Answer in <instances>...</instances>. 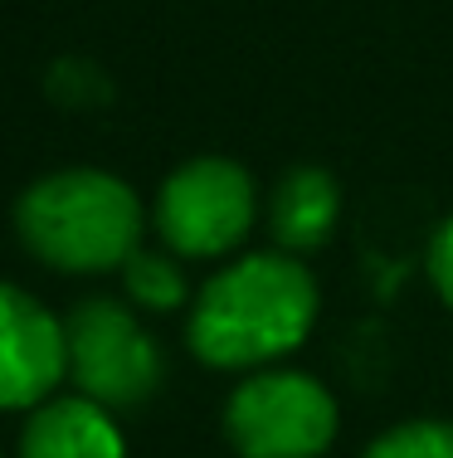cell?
Wrapping results in <instances>:
<instances>
[{"label":"cell","mask_w":453,"mask_h":458,"mask_svg":"<svg viewBox=\"0 0 453 458\" xmlns=\"http://www.w3.org/2000/svg\"><path fill=\"white\" fill-rule=\"evenodd\" d=\"M69 336V376L79 395L103 410H137L166 380V356L132 308L113 298H88L63 322Z\"/></svg>","instance_id":"obj_5"},{"label":"cell","mask_w":453,"mask_h":458,"mask_svg":"<svg viewBox=\"0 0 453 458\" xmlns=\"http://www.w3.org/2000/svg\"><path fill=\"white\" fill-rule=\"evenodd\" d=\"M224 444L234 458H322L341 434V405L312 370H249L224 400Z\"/></svg>","instance_id":"obj_3"},{"label":"cell","mask_w":453,"mask_h":458,"mask_svg":"<svg viewBox=\"0 0 453 458\" xmlns=\"http://www.w3.org/2000/svg\"><path fill=\"white\" fill-rule=\"evenodd\" d=\"M424 278L429 288L439 293V302L453 308V215L429 234V249H424Z\"/></svg>","instance_id":"obj_11"},{"label":"cell","mask_w":453,"mask_h":458,"mask_svg":"<svg viewBox=\"0 0 453 458\" xmlns=\"http://www.w3.org/2000/svg\"><path fill=\"white\" fill-rule=\"evenodd\" d=\"M142 200L122 176L93 166L39 176L15 200L20 244L59 274H107L142 249Z\"/></svg>","instance_id":"obj_2"},{"label":"cell","mask_w":453,"mask_h":458,"mask_svg":"<svg viewBox=\"0 0 453 458\" xmlns=\"http://www.w3.org/2000/svg\"><path fill=\"white\" fill-rule=\"evenodd\" d=\"M69 376V336L39 298L0 283V410L45 405Z\"/></svg>","instance_id":"obj_6"},{"label":"cell","mask_w":453,"mask_h":458,"mask_svg":"<svg viewBox=\"0 0 453 458\" xmlns=\"http://www.w3.org/2000/svg\"><path fill=\"white\" fill-rule=\"evenodd\" d=\"M258 185L234 157H190L156 191L151 225L176 259H230L258 225Z\"/></svg>","instance_id":"obj_4"},{"label":"cell","mask_w":453,"mask_h":458,"mask_svg":"<svg viewBox=\"0 0 453 458\" xmlns=\"http://www.w3.org/2000/svg\"><path fill=\"white\" fill-rule=\"evenodd\" d=\"M122 288L142 312H176L190 302L186 268L171 249H137L122 264Z\"/></svg>","instance_id":"obj_9"},{"label":"cell","mask_w":453,"mask_h":458,"mask_svg":"<svg viewBox=\"0 0 453 458\" xmlns=\"http://www.w3.org/2000/svg\"><path fill=\"white\" fill-rule=\"evenodd\" d=\"M322 288L307 259L283 249H254L230 259L200 283L186 318L190 356L214 370L283 366L312 336Z\"/></svg>","instance_id":"obj_1"},{"label":"cell","mask_w":453,"mask_h":458,"mask_svg":"<svg viewBox=\"0 0 453 458\" xmlns=\"http://www.w3.org/2000/svg\"><path fill=\"white\" fill-rule=\"evenodd\" d=\"M20 458H127V439L98 400H45L20 434Z\"/></svg>","instance_id":"obj_8"},{"label":"cell","mask_w":453,"mask_h":458,"mask_svg":"<svg viewBox=\"0 0 453 458\" xmlns=\"http://www.w3.org/2000/svg\"><path fill=\"white\" fill-rule=\"evenodd\" d=\"M264 225L273 249L298 259L317 254L322 244H331V234L341 225V181L327 166H312V161L288 166L264 200Z\"/></svg>","instance_id":"obj_7"},{"label":"cell","mask_w":453,"mask_h":458,"mask_svg":"<svg viewBox=\"0 0 453 458\" xmlns=\"http://www.w3.org/2000/svg\"><path fill=\"white\" fill-rule=\"evenodd\" d=\"M361 458H453V420H405L365 444Z\"/></svg>","instance_id":"obj_10"}]
</instances>
